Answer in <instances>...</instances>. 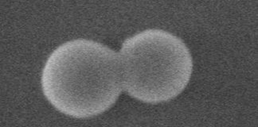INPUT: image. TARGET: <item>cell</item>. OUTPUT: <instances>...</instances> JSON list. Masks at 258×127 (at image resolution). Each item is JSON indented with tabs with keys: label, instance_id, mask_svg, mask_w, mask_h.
I'll use <instances>...</instances> for the list:
<instances>
[{
	"label": "cell",
	"instance_id": "obj_2",
	"mask_svg": "<svg viewBox=\"0 0 258 127\" xmlns=\"http://www.w3.org/2000/svg\"><path fill=\"white\" fill-rule=\"evenodd\" d=\"M118 57L123 90L150 104L180 95L193 72V58L186 43L160 29H148L127 38Z\"/></svg>",
	"mask_w": 258,
	"mask_h": 127
},
{
	"label": "cell",
	"instance_id": "obj_1",
	"mask_svg": "<svg viewBox=\"0 0 258 127\" xmlns=\"http://www.w3.org/2000/svg\"><path fill=\"white\" fill-rule=\"evenodd\" d=\"M41 86L48 102L62 114L99 115L113 106L123 90L118 53L96 41H68L49 54Z\"/></svg>",
	"mask_w": 258,
	"mask_h": 127
}]
</instances>
